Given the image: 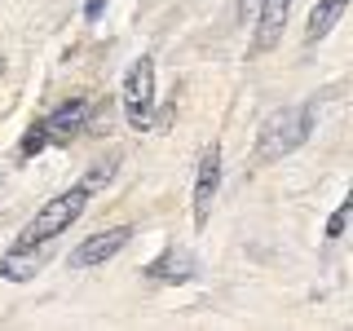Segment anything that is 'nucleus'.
Segmentation results:
<instances>
[{
	"mask_svg": "<svg viewBox=\"0 0 353 331\" xmlns=\"http://www.w3.org/2000/svg\"><path fill=\"white\" fill-rule=\"evenodd\" d=\"M309 132H314V102L274 110V115L261 124L256 159H261V163H270V159H283V154H292L296 146H305V137H309Z\"/></svg>",
	"mask_w": 353,
	"mask_h": 331,
	"instance_id": "obj_1",
	"label": "nucleus"
},
{
	"mask_svg": "<svg viewBox=\"0 0 353 331\" xmlns=\"http://www.w3.org/2000/svg\"><path fill=\"white\" fill-rule=\"evenodd\" d=\"M84 203H88V185H75V190H66V194H58V199H49V203H44L40 212L31 217L27 225H22L18 243H53L58 234H66V230L80 221Z\"/></svg>",
	"mask_w": 353,
	"mask_h": 331,
	"instance_id": "obj_2",
	"label": "nucleus"
},
{
	"mask_svg": "<svg viewBox=\"0 0 353 331\" xmlns=\"http://www.w3.org/2000/svg\"><path fill=\"white\" fill-rule=\"evenodd\" d=\"M150 106H154V62L137 58L124 75V119L132 128L150 124Z\"/></svg>",
	"mask_w": 353,
	"mask_h": 331,
	"instance_id": "obj_3",
	"label": "nucleus"
},
{
	"mask_svg": "<svg viewBox=\"0 0 353 331\" xmlns=\"http://www.w3.org/2000/svg\"><path fill=\"white\" fill-rule=\"evenodd\" d=\"M216 190H221V146H208L203 159H199V177H194V225H208Z\"/></svg>",
	"mask_w": 353,
	"mask_h": 331,
	"instance_id": "obj_4",
	"label": "nucleus"
},
{
	"mask_svg": "<svg viewBox=\"0 0 353 331\" xmlns=\"http://www.w3.org/2000/svg\"><path fill=\"white\" fill-rule=\"evenodd\" d=\"M132 239V230L128 225H115V230H102V234H93V239H84L80 248L71 252V265L75 270H88V265H102V261H110L119 248Z\"/></svg>",
	"mask_w": 353,
	"mask_h": 331,
	"instance_id": "obj_5",
	"label": "nucleus"
},
{
	"mask_svg": "<svg viewBox=\"0 0 353 331\" xmlns=\"http://www.w3.org/2000/svg\"><path fill=\"white\" fill-rule=\"evenodd\" d=\"M84 119H88V102H84V97H71V102H62L49 119H44V128H49V141H71V137H80V132H84Z\"/></svg>",
	"mask_w": 353,
	"mask_h": 331,
	"instance_id": "obj_6",
	"label": "nucleus"
},
{
	"mask_svg": "<svg viewBox=\"0 0 353 331\" xmlns=\"http://www.w3.org/2000/svg\"><path fill=\"white\" fill-rule=\"evenodd\" d=\"M44 257H49V243H18V252H9V257L0 261V274H5L9 283H27L44 265Z\"/></svg>",
	"mask_w": 353,
	"mask_h": 331,
	"instance_id": "obj_7",
	"label": "nucleus"
},
{
	"mask_svg": "<svg viewBox=\"0 0 353 331\" xmlns=\"http://www.w3.org/2000/svg\"><path fill=\"white\" fill-rule=\"evenodd\" d=\"M146 274L154 283H185V279H194V257L185 248H168L159 261L146 265Z\"/></svg>",
	"mask_w": 353,
	"mask_h": 331,
	"instance_id": "obj_8",
	"label": "nucleus"
},
{
	"mask_svg": "<svg viewBox=\"0 0 353 331\" xmlns=\"http://www.w3.org/2000/svg\"><path fill=\"white\" fill-rule=\"evenodd\" d=\"M292 14V0H261V27H256V49H274Z\"/></svg>",
	"mask_w": 353,
	"mask_h": 331,
	"instance_id": "obj_9",
	"label": "nucleus"
},
{
	"mask_svg": "<svg viewBox=\"0 0 353 331\" xmlns=\"http://www.w3.org/2000/svg\"><path fill=\"white\" fill-rule=\"evenodd\" d=\"M345 5H349V0H318V5H314V14H309V31H305V36H309V40H323L327 31L340 22Z\"/></svg>",
	"mask_w": 353,
	"mask_h": 331,
	"instance_id": "obj_10",
	"label": "nucleus"
},
{
	"mask_svg": "<svg viewBox=\"0 0 353 331\" xmlns=\"http://www.w3.org/2000/svg\"><path fill=\"white\" fill-rule=\"evenodd\" d=\"M44 146H49V128H44V119H36V124L27 128V137H22V159H31V154H40Z\"/></svg>",
	"mask_w": 353,
	"mask_h": 331,
	"instance_id": "obj_11",
	"label": "nucleus"
},
{
	"mask_svg": "<svg viewBox=\"0 0 353 331\" xmlns=\"http://www.w3.org/2000/svg\"><path fill=\"white\" fill-rule=\"evenodd\" d=\"M349 212H353V199H345V203L336 208V217H331V225H327V239H340V234H345V221H349Z\"/></svg>",
	"mask_w": 353,
	"mask_h": 331,
	"instance_id": "obj_12",
	"label": "nucleus"
},
{
	"mask_svg": "<svg viewBox=\"0 0 353 331\" xmlns=\"http://www.w3.org/2000/svg\"><path fill=\"white\" fill-rule=\"evenodd\" d=\"M102 9H106V0H88V5H84V18H88V22H93L97 14H102Z\"/></svg>",
	"mask_w": 353,
	"mask_h": 331,
	"instance_id": "obj_13",
	"label": "nucleus"
},
{
	"mask_svg": "<svg viewBox=\"0 0 353 331\" xmlns=\"http://www.w3.org/2000/svg\"><path fill=\"white\" fill-rule=\"evenodd\" d=\"M0 71H5V53H0Z\"/></svg>",
	"mask_w": 353,
	"mask_h": 331,
	"instance_id": "obj_14",
	"label": "nucleus"
}]
</instances>
